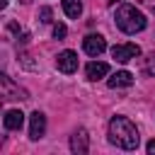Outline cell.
Returning <instances> with one entry per match:
<instances>
[{
  "mask_svg": "<svg viewBox=\"0 0 155 155\" xmlns=\"http://www.w3.org/2000/svg\"><path fill=\"white\" fill-rule=\"evenodd\" d=\"M109 143H114L121 150H136L140 143V136L133 121L126 116H114L109 121Z\"/></svg>",
  "mask_w": 155,
  "mask_h": 155,
  "instance_id": "cell-1",
  "label": "cell"
},
{
  "mask_svg": "<svg viewBox=\"0 0 155 155\" xmlns=\"http://www.w3.org/2000/svg\"><path fill=\"white\" fill-rule=\"evenodd\" d=\"M116 27L124 31V34H138V31H143L145 29V24H148V19H145V15L140 12V10H136L133 5H121L119 10H116Z\"/></svg>",
  "mask_w": 155,
  "mask_h": 155,
  "instance_id": "cell-2",
  "label": "cell"
},
{
  "mask_svg": "<svg viewBox=\"0 0 155 155\" xmlns=\"http://www.w3.org/2000/svg\"><path fill=\"white\" fill-rule=\"evenodd\" d=\"M82 48H85V53H87V56L97 58L99 53H104L107 41H104V36H102V34H87V36L82 39Z\"/></svg>",
  "mask_w": 155,
  "mask_h": 155,
  "instance_id": "cell-3",
  "label": "cell"
},
{
  "mask_svg": "<svg viewBox=\"0 0 155 155\" xmlns=\"http://www.w3.org/2000/svg\"><path fill=\"white\" fill-rule=\"evenodd\" d=\"M111 56H114L119 63H128V61H133V58L140 56V48H138L136 44H116V46L111 48Z\"/></svg>",
  "mask_w": 155,
  "mask_h": 155,
  "instance_id": "cell-4",
  "label": "cell"
},
{
  "mask_svg": "<svg viewBox=\"0 0 155 155\" xmlns=\"http://www.w3.org/2000/svg\"><path fill=\"white\" fill-rule=\"evenodd\" d=\"M56 65H58V70L65 73V75L75 73V70H78V53H75V51H61V53L56 56Z\"/></svg>",
  "mask_w": 155,
  "mask_h": 155,
  "instance_id": "cell-5",
  "label": "cell"
},
{
  "mask_svg": "<svg viewBox=\"0 0 155 155\" xmlns=\"http://www.w3.org/2000/svg\"><path fill=\"white\" fill-rule=\"evenodd\" d=\"M0 87H2V97H5V99H29L27 92L19 90V87L10 80V75H5V73L0 75Z\"/></svg>",
  "mask_w": 155,
  "mask_h": 155,
  "instance_id": "cell-6",
  "label": "cell"
},
{
  "mask_svg": "<svg viewBox=\"0 0 155 155\" xmlns=\"http://www.w3.org/2000/svg\"><path fill=\"white\" fill-rule=\"evenodd\" d=\"M44 133H46V116L36 109L29 116V138L31 140H39V138H44Z\"/></svg>",
  "mask_w": 155,
  "mask_h": 155,
  "instance_id": "cell-7",
  "label": "cell"
},
{
  "mask_svg": "<svg viewBox=\"0 0 155 155\" xmlns=\"http://www.w3.org/2000/svg\"><path fill=\"white\" fill-rule=\"evenodd\" d=\"M87 148H90V136H87L85 128H78V131L70 136V150L78 153V155H85Z\"/></svg>",
  "mask_w": 155,
  "mask_h": 155,
  "instance_id": "cell-8",
  "label": "cell"
},
{
  "mask_svg": "<svg viewBox=\"0 0 155 155\" xmlns=\"http://www.w3.org/2000/svg\"><path fill=\"white\" fill-rule=\"evenodd\" d=\"M2 124H5V128H7V131H19V128H22V124H24V114H22L19 109H7V111H5Z\"/></svg>",
  "mask_w": 155,
  "mask_h": 155,
  "instance_id": "cell-9",
  "label": "cell"
},
{
  "mask_svg": "<svg viewBox=\"0 0 155 155\" xmlns=\"http://www.w3.org/2000/svg\"><path fill=\"white\" fill-rule=\"evenodd\" d=\"M85 73H87L90 80H99V78H104V75L109 73V63H104V61H92V63H87Z\"/></svg>",
  "mask_w": 155,
  "mask_h": 155,
  "instance_id": "cell-10",
  "label": "cell"
},
{
  "mask_svg": "<svg viewBox=\"0 0 155 155\" xmlns=\"http://www.w3.org/2000/svg\"><path fill=\"white\" fill-rule=\"evenodd\" d=\"M131 82H133V75H131L128 70H119V73H114V75L107 80V85L114 87V90H116V87H128Z\"/></svg>",
  "mask_w": 155,
  "mask_h": 155,
  "instance_id": "cell-11",
  "label": "cell"
},
{
  "mask_svg": "<svg viewBox=\"0 0 155 155\" xmlns=\"http://www.w3.org/2000/svg\"><path fill=\"white\" fill-rule=\"evenodd\" d=\"M63 10H65V15L68 17H80V12H82V2L80 0H63Z\"/></svg>",
  "mask_w": 155,
  "mask_h": 155,
  "instance_id": "cell-12",
  "label": "cell"
},
{
  "mask_svg": "<svg viewBox=\"0 0 155 155\" xmlns=\"http://www.w3.org/2000/svg\"><path fill=\"white\" fill-rule=\"evenodd\" d=\"M51 15H53V12H51V7H41V10H39V19H41L44 24H48V22H51Z\"/></svg>",
  "mask_w": 155,
  "mask_h": 155,
  "instance_id": "cell-13",
  "label": "cell"
},
{
  "mask_svg": "<svg viewBox=\"0 0 155 155\" xmlns=\"http://www.w3.org/2000/svg\"><path fill=\"white\" fill-rule=\"evenodd\" d=\"M65 34H68L65 24H56V27H53V36H56V39H65Z\"/></svg>",
  "mask_w": 155,
  "mask_h": 155,
  "instance_id": "cell-14",
  "label": "cell"
},
{
  "mask_svg": "<svg viewBox=\"0 0 155 155\" xmlns=\"http://www.w3.org/2000/svg\"><path fill=\"white\" fill-rule=\"evenodd\" d=\"M145 150H148V153H150V155H155V140H150V143H148V145H145Z\"/></svg>",
  "mask_w": 155,
  "mask_h": 155,
  "instance_id": "cell-15",
  "label": "cell"
}]
</instances>
